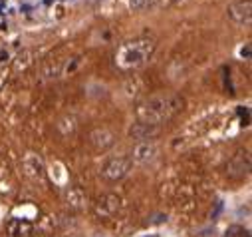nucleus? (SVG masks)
I'll return each instance as SVG.
<instances>
[{
    "label": "nucleus",
    "instance_id": "3",
    "mask_svg": "<svg viewBox=\"0 0 252 237\" xmlns=\"http://www.w3.org/2000/svg\"><path fill=\"white\" fill-rule=\"evenodd\" d=\"M131 167H133V161H131L129 156H115V158H109V159L103 163V167H101V177H103L105 182L115 184V182L125 180V177L129 175Z\"/></svg>",
    "mask_w": 252,
    "mask_h": 237
},
{
    "label": "nucleus",
    "instance_id": "5",
    "mask_svg": "<svg viewBox=\"0 0 252 237\" xmlns=\"http://www.w3.org/2000/svg\"><path fill=\"white\" fill-rule=\"evenodd\" d=\"M250 171V152L238 150L228 161H226V175L230 180H244Z\"/></svg>",
    "mask_w": 252,
    "mask_h": 237
},
{
    "label": "nucleus",
    "instance_id": "8",
    "mask_svg": "<svg viewBox=\"0 0 252 237\" xmlns=\"http://www.w3.org/2000/svg\"><path fill=\"white\" fill-rule=\"evenodd\" d=\"M22 169H24V175L30 177L32 182H42L46 177V167L38 154H32V152L26 154L22 159Z\"/></svg>",
    "mask_w": 252,
    "mask_h": 237
},
{
    "label": "nucleus",
    "instance_id": "1",
    "mask_svg": "<svg viewBox=\"0 0 252 237\" xmlns=\"http://www.w3.org/2000/svg\"><path fill=\"white\" fill-rule=\"evenodd\" d=\"M185 110V98L179 94H155L145 98L135 108L137 122H145L151 126H163L171 122L175 116Z\"/></svg>",
    "mask_w": 252,
    "mask_h": 237
},
{
    "label": "nucleus",
    "instance_id": "15",
    "mask_svg": "<svg viewBox=\"0 0 252 237\" xmlns=\"http://www.w3.org/2000/svg\"><path fill=\"white\" fill-rule=\"evenodd\" d=\"M72 237H78V235H72Z\"/></svg>",
    "mask_w": 252,
    "mask_h": 237
},
{
    "label": "nucleus",
    "instance_id": "2",
    "mask_svg": "<svg viewBox=\"0 0 252 237\" xmlns=\"http://www.w3.org/2000/svg\"><path fill=\"white\" fill-rule=\"evenodd\" d=\"M153 50H155V42L151 38H133L123 42L115 50L113 62L121 72H133L149 62Z\"/></svg>",
    "mask_w": 252,
    "mask_h": 237
},
{
    "label": "nucleus",
    "instance_id": "14",
    "mask_svg": "<svg viewBox=\"0 0 252 237\" xmlns=\"http://www.w3.org/2000/svg\"><path fill=\"white\" fill-rule=\"evenodd\" d=\"M151 4V0H129V8L131 10H143Z\"/></svg>",
    "mask_w": 252,
    "mask_h": 237
},
{
    "label": "nucleus",
    "instance_id": "10",
    "mask_svg": "<svg viewBox=\"0 0 252 237\" xmlns=\"http://www.w3.org/2000/svg\"><path fill=\"white\" fill-rule=\"evenodd\" d=\"M64 201H66V205H68L70 209L82 211V209L88 207V194H86L80 186H70V188H66V192H64Z\"/></svg>",
    "mask_w": 252,
    "mask_h": 237
},
{
    "label": "nucleus",
    "instance_id": "9",
    "mask_svg": "<svg viewBox=\"0 0 252 237\" xmlns=\"http://www.w3.org/2000/svg\"><path fill=\"white\" fill-rule=\"evenodd\" d=\"M228 16L240 24V26H250V20H252V2L250 0H238V2H232L228 6Z\"/></svg>",
    "mask_w": 252,
    "mask_h": 237
},
{
    "label": "nucleus",
    "instance_id": "13",
    "mask_svg": "<svg viewBox=\"0 0 252 237\" xmlns=\"http://www.w3.org/2000/svg\"><path fill=\"white\" fill-rule=\"evenodd\" d=\"M224 237H250V231L242 225H230L224 233Z\"/></svg>",
    "mask_w": 252,
    "mask_h": 237
},
{
    "label": "nucleus",
    "instance_id": "6",
    "mask_svg": "<svg viewBox=\"0 0 252 237\" xmlns=\"http://www.w3.org/2000/svg\"><path fill=\"white\" fill-rule=\"evenodd\" d=\"M157 156H159V146L155 142H137V146L133 148V154L129 158L133 163L149 165L157 159Z\"/></svg>",
    "mask_w": 252,
    "mask_h": 237
},
{
    "label": "nucleus",
    "instance_id": "11",
    "mask_svg": "<svg viewBox=\"0 0 252 237\" xmlns=\"http://www.w3.org/2000/svg\"><path fill=\"white\" fill-rule=\"evenodd\" d=\"M159 134H161L159 126H151V124H145V122H135L129 128V136L133 140H137V142H151Z\"/></svg>",
    "mask_w": 252,
    "mask_h": 237
},
{
    "label": "nucleus",
    "instance_id": "12",
    "mask_svg": "<svg viewBox=\"0 0 252 237\" xmlns=\"http://www.w3.org/2000/svg\"><path fill=\"white\" fill-rule=\"evenodd\" d=\"M6 233L8 237H32L34 235V223L28 219H10L6 223Z\"/></svg>",
    "mask_w": 252,
    "mask_h": 237
},
{
    "label": "nucleus",
    "instance_id": "7",
    "mask_svg": "<svg viewBox=\"0 0 252 237\" xmlns=\"http://www.w3.org/2000/svg\"><path fill=\"white\" fill-rule=\"evenodd\" d=\"M88 142H90V146H92L95 152H105V150H109V148L115 146L117 136H115L109 128H95V130L90 132Z\"/></svg>",
    "mask_w": 252,
    "mask_h": 237
},
{
    "label": "nucleus",
    "instance_id": "4",
    "mask_svg": "<svg viewBox=\"0 0 252 237\" xmlns=\"http://www.w3.org/2000/svg\"><path fill=\"white\" fill-rule=\"evenodd\" d=\"M121 209V198L115 194H101L92 203V215L97 221H111Z\"/></svg>",
    "mask_w": 252,
    "mask_h": 237
}]
</instances>
